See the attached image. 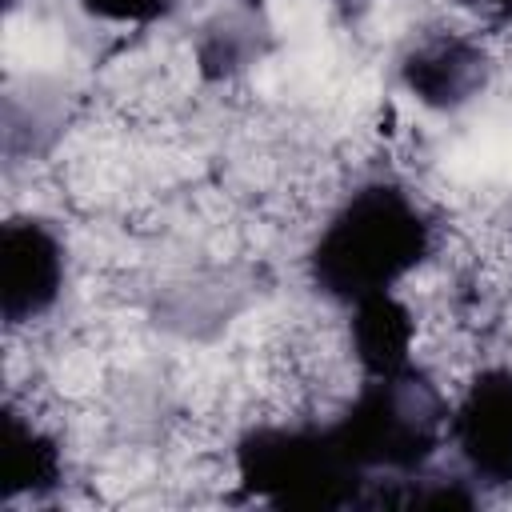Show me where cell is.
<instances>
[{
  "label": "cell",
  "instance_id": "6da1fadb",
  "mask_svg": "<svg viewBox=\"0 0 512 512\" xmlns=\"http://www.w3.org/2000/svg\"><path fill=\"white\" fill-rule=\"evenodd\" d=\"M432 248L436 224L416 192L376 176L340 196L312 236L304 264L320 300L348 308L364 296L400 292Z\"/></svg>",
  "mask_w": 512,
  "mask_h": 512
},
{
  "label": "cell",
  "instance_id": "7a4b0ae2",
  "mask_svg": "<svg viewBox=\"0 0 512 512\" xmlns=\"http://www.w3.org/2000/svg\"><path fill=\"white\" fill-rule=\"evenodd\" d=\"M232 464L240 488L268 504H356L368 484L328 424H256Z\"/></svg>",
  "mask_w": 512,
  "mask_h": 512
},
{
  "label": "cell",
  "instance_id": "3957f363",
  "mask_svg": "<svg viewBox=\"0 0 512 512\" xmlns=\"http://www.w3.org/2000/svg\"><path fill=\"white\" fill-rule=\"evenodd\" d=\"M68 280L64 236L40 216H12L0 228V312L8 332L48 316Z\"/></svg>",
  "mask_w": 512,
  "mask_h": 512
},
{
  "label": "cell",
  "instance_id": "277c9868",
  "mask_svg": "<svg viewBox=\"0 0 512 512\" xmlns=\"http://www.w3.org/2000/svg\"><path fill=\"white\" fill-rule=\"evenodd\" d=\"M448 440L476 480L512 488V368H484L448 408Z\"/></svg>",
  "mask_w": 512,
  "mask_h": 512
},
{
  "label": "cell",
  "instance_id": "5b68a950",
  "mask_svg": "<svg viewBox=\"0 0 512 512\" xmlns=\"http://www.w3.org/2000/svg\"><path fill=\"white\" fill-rule=\"evenodd\" d=\"M400 76L408 84V92L428 104V108H456L464 100H472V92L484 80V52L456 36V32H440L432 40H420L404 64Z\"/></svg>",
  "mask_w": 512,
  "mask_h": 512
},
{
  "label": "cell",
  "instance_id": "8992f818",
  "mask_svg": "<svg viewBox=\"0 0 512 512\" xmlns=\"http://www.w3.org/2000/svg\"><path fill=\"white\" fill-rule=\"evenodd\" d=\"M4 500H40L64 484V448L60 440L24 408L8 404L4 412Z\"/></svg>",
  "mask_w": 512,
  "mask_h": 512
},
{
  "label": "cell",
  "instance_id": "52a82bcc",
  "mask_svg": "<svg viewBox=\"0 0 512 512\" xmlns=\"http://www.w3.org/2000/svg\"><path fill=\"white\" fill-rule=\"evenodd\" d=\"M80 4L108 24H152L168 12L172 0H80Z\"/></svg>",
  "mask_w": 512,
  "mask_h": 512
},
{
  "label": "cell",
  "instance_id": "ba28073f",
  "mask_svg": "<svg viewBox=\"0 0 512 512\" xmlns=\"http://www.w3.org/2000/svg\"><path fill=\"white\" fill-rule=\"evenodd\" d=\"M496 20H504V24H512V0H480Z\"/></svg>",
  "mask_w": 512,
  "mask_h": 512
}]
</instances>
